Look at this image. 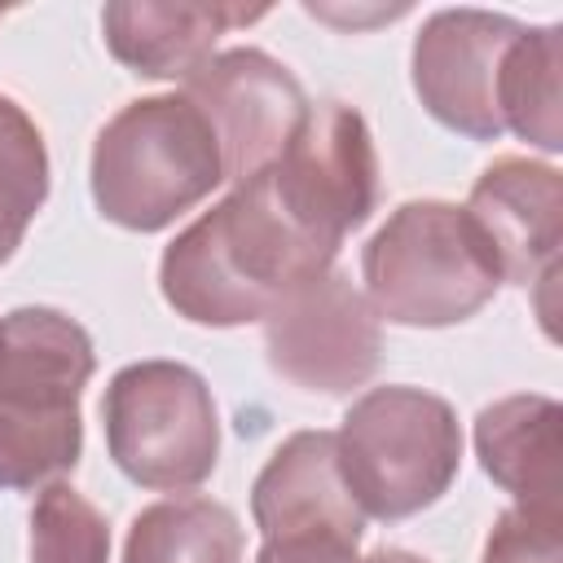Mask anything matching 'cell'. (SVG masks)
I'll return each mask as SVG.
<instances>
[{
	"instance_id": "1",
	"label": "cell",
	"mask_w": 563,
	"mask_h": 563,
	"mask_svg": "<svg viewBox=\"0 0 563 563\" xmlns=\"http://www.w3.org/2000/svg\"><path fill=\"white\" fill-rule=\"evenodd\" d=\"M339 246L299 229L264 185L242 180L163 255V299L198 325L264 321L290 290L330 273Z\"/></svg>"
},
{
	"instance_id": "2",
	"label": "cell",
	"mask_w": 563,
	"mask_h": 563,
	"mask_svg": "<svg viewBox=\"0 0 563 563\" xmlns=\"http://www.w3.org/2000/svg\"><path fill=\"white\" fill-rule=\"evenodd\" d=\"M92 378V339L53 308L0 321V484L35 488L79 462V391Z\"/></svg>"
},
{
	"instance_id": "3",
	"label": "cell",
	"mask_w": 563,
	"mask_h": 563,
	"mask_svg": "<svg viewBox=\"0 0 563 563\" xmlns=\"http://www.w3.org/2000/svg\"><path fill=\"white\" fill-rule=\"evenodd\" d=\"M369 308L396 325H453L501 286L497 255L466 207L405 202L361 255Z\"/></svg>"
},
{
	"instance_id": "4",
	"label": "cell",
	"mask_w": 563,
	"mask_h": 563,
	"mask_svg": "<svg viewBox=\"0 0 563 563\" xmlns=\"http://www.w3.org/2000/svg\"><path fill=\"white\" fill-rule=\"evenodd\" d=\"M224 180L220 145L185 97L123 106L92 145V198L106 220L154 233Z\"/></svg>"
},
{
	"instance_id": "5",
	"label": "cell",
	"mask_w": 563,
	"mask_h": 563,
	"mask_svg": "<svg viewBox=\"0 0 563 563\" xmlns=\"http://www.w3.org/2000/svg\"><path fill=\"white\" fill-rule=\"evenodd\" d=\"M334 449L361 515L405 519L453 484L462 431L440 396L422 387H374L347 409Z\"/></svg>"
},
{
	"instance_id": "6",
	"label": "cell",
	"mask_w": 563,
	"mask_h": 563,
	"mask_svg": "<svg viewBox=\"0 0 563 563\" xmlns=\"http://www.w3.org/2000/svg\"><path fill=\"white\" fill-rule=\"evenodd\" d=\"M110 457L145 488H194L211 475L220 427L207 383L180 361H136L119 369L101 400Z\"/></svg>"
},
{
	"instance_id": "7",
	"label": "cell",
	"mask_w": 563,
	"mask_h": 563,
	"mask_svg": "<svg viewBox=\"0 0 563 563\" xmlns=\"http://www.w3.org/2000/svg\"><path fill=\"white\" fill-rule=\"evenodd\" d=\"M277 207L312 238L339 246L378 202V154L365 119L343 101L308 106L299 132L273 167L260 172Z\"/></svg>"
},
{
	"instance_id": "8",
	"label": "cell",
	"mask_w": 563,
	"mask_h": 563,
	"mask_svg": "<svg viewBox=\"0 0 563 563\" xmlns=\"http://www.w3.org/2000/svg\"><path fill=\"white\" fill-rule=\"evenodd\" d=\"M185 101L207 119L229 180H251L282 158L308 114L299 79L260 48L207 57L185 79Z\"/></svg>"
},
{
	"instance_id": "9",
	"label": "cell",
	"mask_w": 563,
	"mask_h": 563,
	"mask_svg": "<svg viewBox=\"0 0 563 563\" xmlns=\"http://www.w3.org/2000/svg\"><path fill=\"white\" fill-rule=\"evenodd\" d=\"M264 347L286 383L343 396L378 369V312L347 277L321 273L264 317Z\"/></svg>"
},
{
	"instance_id": "10",
	"label": "cell",
	"mask_w": 563,
	"mask_h": 563,
	"mask_svg": "<svg viewBox=\"0 0 563 563\" xmlns=\"http://www.w3.org/2000/svg\"><path fill=\"white\" fill-rule=\"evenodd\" d=\"M523 26L484 9H440L413 40V88L422 106L453 132L475 141L501 136L497 70Z\"/></svg>"
},
{
	"instance_id": "11",
	"label": "cell",
	"mask_w": 563,
	"mask_h": 563,
	"mask_svg": "<svg viewBox=\"0 0 563 563\" xmlns=\"http://www.w3.org/2000/svg\"><path fill=\"white\" fill-rule=\"evenodd\" d=\"M466 211L488 238L501 282H554L563 242V180L554 167L497 158L475 180Z\"/></svg>"
},
{
	"instance_id": "12",
	"label": "cell",
	"mask_w": 563,
	"mask_h": 563,
	"mask_svg": "<svg viewBox=\"0 0 563 563\" xmlns=\"http://www.w3.org/2000/svg\"><path fill=\"white\" fill-rule=\"evenodd\" d=\"M251 510H255L264 541H273V537H334V541L356 545L365 515L343 484L334 431L290 435L268 457V466L260 471L255 493H251Z\"/></svg>"
},
{
	"instance_id": "13",
	"label": "cell",
	"mask_w": 563,
	"mask_h": 563,
	"mask_svg": "<svg viewBox=\"0 0 563 563\" xmlns=\"http://www.w3.org/2000/svg\"><path fill=\"white\" fill-rule=\"evenodd\" d=\"M264 4H207V0H180V4H106L101 26L114 62L145 79H189L207 57L211 44L264 18Z\"/></svg>"
},
{
	"instance_id": "14",
	"label": "cell",
	"mask_w": 563,
	"mask_h": 563,
	"mask_svg": "<svg viewBox=\"0 0 563 563\" xmlns=\"http://www.w3.org/2000/svg\"><path fill=\"white\" fill-rule=\"evenodd\" d=\"M484 471L537 515H563V413L545 396H506L475 418Z\"/></svg>"
},
{
	"instance_id": "15",
	"label": "cell",
	"mask_w": 563,
	"mask_h": 563,
	"mask_svg": "<svg viewBox=\"0 0 563 563\" xmlns=\"http://www.w3.org/2000/svg\"><path fill=\"white\" fill-rule=\"evenodd\" d=\"M563 31L537 26L519 31L497 70V114L501 128L519 132L541 150L563 145Z\"/></svg>"
},
{
	"instance_id": "16",
	"label": "cell",
	"mask_w": 563,
	"mask_h": 563,
	"mask_svg": "<svg viewBox=\"0 0 563 563\" xmlns=\"http://www.w3.org/2000/svg\"><path fill=\"white\" fill-rule=\"evenodd\" d=\"M242 528L211 497H172L145 506L128 532L123 563H238Z\"/></svg>"
},
{
	"instance_id": "17",
	"label": "cell",
	"mask_w": 563,
	"mask_h": 563,
	"mask_svg": "<svg viewBox=\"0 0 563 563\" xmlns=\"http://www.w3.org/2000/svg\"><path fill=\"white\" fill-rule=\"evenodd\" d=\"M44 194H48L44 136L18 101L0 97V264L22 242Z\"/></svg>"
},
{
	"instance_id": "18",
	"label": "cell",
	"mask_w": 563,
	"mask_h": 563,
	"mask_svg": "<svg viewBox=\"0 0 563 563\" xmlns=\"http://www.w3.org/2000/svg\"><path fill=\"white\" fill-rule=\"evenodd\" d=\"M110 528L70 484H48L31 510V563H106Z\"/></svg>"
},
{
	"instance_id": "19",
	"label": "cell",
	"mask_w": 563,
	"mask_h": 563,
	"mask_svg": "<svg viewBox=\"0 0 563 563\" xmlns=\"http://www.w3.org/2000/svg\"><path fill=\"white\" fill-rule=\"evenodd\" d=\"M484 563H563V515L506 510L488 532Z\"/></svg>"
},
{
	"instance_id": "20",
	"label": "cell",
	"mask_w": 563,
	"mask_h": 563,
	"mask_svg": "<svg viewBox=\"0 0 563 563\" xmlns=\"http://www.w3.org/2000/svg\"><path fill=\"white\" fill-rule=\"evenodd\" d=\"M356 545L334 537H273L255 554V563H352Z\"/></svg>"
},
{
	"instance_id": "21",
	"label": "cell",
	"mask_w": 563,
	"mask_h": 563,
	"mask_svg": "<svg viewBox=\"0 0 563 563\" xmlns=\"http://www.w3.org/2000/svg\"><path fill=\"white\" fill-rule=\"evenodd\" d=\"M361 563H427V559H418V554H409V550H374V554L361 559Z\"/></svg>"
}]
</instances>
